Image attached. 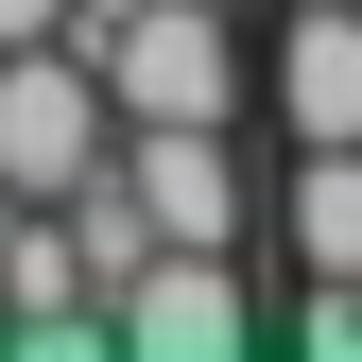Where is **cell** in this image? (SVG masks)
Instances as JSON below:
<instances>
[{
	"label": "cell",
	"mask_w": 362,
	"mask_h": 362,
	"mask_svg": "<svg viewBox=\"0 0 362 362\" xmlns=\"http://www.w3.org/2000/svg\"><path fill=\"white\" fill-rule=\"evenodd\" d=\"M86 69H104L121 121H242V104H259L242 18H224V0H121V18L86 35Z\"/></svg>",
	"instance_id": "1"
},
{
	"label": "cell",
	"mask_w": 362,
	"mask_h": 362,
	"mask_svg": "<svg viewBox=\"0 0 362 362\" xmlns=\"http://www.w3.org/2000/svg\"><path fill=\"white\" fill-rule=\"evenodd\" d=\"M104 139H121L104 69H86L69 35H18V52H0V190H18V207H69L86 173H104Z\"/></svg>",
	"instance_id": "2"
},
{
	"label": "cell",
	"mask_w": 362,
	"mask_h": 362,
	"mask_svg": "<svg viewBox=\"0 0 362 362\" xmlns=\"http://www.w3.org/2000/svg\"><path fill=\"white\" fill-rule=\"evenodd\" d=\"M104 345H139V362H224V345H259L242 242H139V259L104 276Z\"/></svg>",
	"instance_id": "3"
},
{
	"label": "cell",
	"mask_w": 362,
	"mask_h": 362,
	"mask_svg": "<svg viewBox=\"0 0 362 362\" xmlns=\"http://www.w3.org/2000/svg\"><path fill=\"white\" fill-rule=\"evenodd\" d=\"M104 173H121V207H139V242H242V224H259L242 121H121Z\"/></svg>",
	"instance_id": "4"
},
{
	"label": "cell",
	"mask_w": 362,
	"mask_h": 362,
	"mask_svg": "<svg viewBox=\"0 0 362 362\" xmlns=\"http://www.w3.org/2000/svg\"><path fill=\"white\" fill-rule=\"evenodd\" d=\"M259 104L293 139H362V0H293L276 52H259Z\"/></svg>",
	"instance_id": "5"
},
{
	"label": "cell",
	"mask_w": 362,
	"mask_h": 362,
	"mask_svg": "<svg viewBox=\"0 0 362 362\" xmlns=\"http://www.w3.org/2000/svg\"><path fill=\"white\" fill-rule=\"evenodd\" d=\"M276 242H293V276H362V139H293Z\"/></svg>",
	"instance_id": "6"
},
{
	"label": "cell",
	"mask_w": 362,
	"mask_h": 362,
	"mask_svg": "<svg viewBox=\"0 0 362 362\" xmlns=\"http://www.w3.org/2000/svg\"><path fill=\"white\" fill-rule=\"evenodd\" d=\"M293 345H310V362H362V276H310V293H293Z\"/></svg>",
	"instance_id": "7"
}]
</instances>
